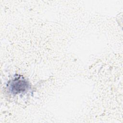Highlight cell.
Masks as SVG:
<instances>
[{
  "instance_id": "1",
  "label": "cell",
  "mask_w": 123,
  "mask_h": 123,
  "mask_svg": "<svg viewBox=\"0 0 123 123\" xmlns=\"http://www.w3.org/2000/svg\"><path fill=\"white\" fill-rule=\"evenodd\" d=\"M29 86L28 82L23 77L18 76L12 80L9 85V88L12 93L17 94L25 92Z\"/></svg>"
}]
</instances>
